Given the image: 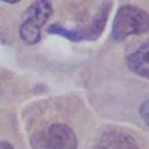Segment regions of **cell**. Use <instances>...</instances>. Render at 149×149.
<instances>
[{
    "label": "cell",
    "instance_id": "1",
    "mask_svg": "<svg viewBox=\"0 0 149 149\" xmlns=\"http://www.w3.org/2000/svg\"><path fill=\"white\" fill-rule=\"evenodd\" d=\"M149 27L148 14L133 5H124L118 9L116 17L112 24L110 39L115 42H121L133 34L146 33Z\"/></svg>",
    "mask_w": 149,
    "mask_h": 149
},
{
    "label": "cell",
    "instance_id": "2",
    "mask_svg": "<svg viewBox=\"0 0 149 149\" xmlns=\"http://www.w3.org/2000/svg\"><path fill=\"white\" fill-rule=\"evenodd\" d=\"M52 15V5L51 2L37 0L33 2L31 6L22 15V22L19 26V37L24 43L36 45L40 40V30L48 19Z\"/></svg>",
    "mask_w": 149,
    "mask_h": 149
},
{
    "label": "cell",
    "instance_id": "3",
    "mask_svg": "<svg viewBox=\"0 0 149 149\" xmlns=\"http://www.w3.org/2000/svg\"><path fill=\"white\" fill-rule=\"evenodd\" d=\"M110 10V3H103L100 6V9L97 10L95 17L93 18V21L84 29H66L63 26H49L48 31L52 34H60L66 37V39L72 40V42H81V40H95L98 36L102 34L104 24H106V18L109 15Z\"/></svg>",
    "mask_w": 149,
    "mask_h": 149
},
{
    "label": "cell",
    "instance_id": "4",
    "mask_svg": "<svg viewBox=\"0 0 149 149\" xmlns=\"http://www.w3.org/2000/svg\"><path fill=\"white\" fill-rule=\"evenodd\" d=\"M36 149H76L78 139L66 124H52L34 136Z\"/></svg>",
    "mask_w": 149,
    "mask_h": 149
},
{
    "label": "cell",
    "instance_id": "5",
    "mask_svg": "<svg viewBox=\"0 0 149 149\" xmlns=\"http://www.w3.org/2000/svg\"><path fill=\"white\" fill-rule=\"evenodd\" d=\"M95 149H139V143L130 131L110 128L100 136Z\"/></svg>",
    "mask_w": 149,
    "mask_h": 149
},
{
    "label": "cell",
    "instance_id": "6",
    "mask_svg": "<svg viewBox=\"0 0 149 149\" xmlns=\"http://www.w3.org/2000/svg\"><path fill=\"white\" fill-rule=\"evenodd\" d=\"M148 51L149 45L145 42L142 46H139L134 52H131L127 57V66L131 72L143 78H149V63H148Z\"/></svg>",
    "mask_w": 149,
    "mask_h": 149
},
{
    "label": "cell",
    "instance_id": "7",
    "mask_svg": "<svg viewBox=\"0 0 149 149\" xmlns=\"http://www.w3.org/2000/svg\"><path fill=\"white\" fill-rule=\"evenodd\" d=\"M148 107H149V103H148V100H145V102L142 103V106H140V116H142V119L145 121L146 125H148V122H149V118H148Z\"/></svg>",
    "mask_w": 149,
    "mask_h": 149
},
{
    "label": "cell",
    "instance_id": "8",
    "mask_svg": "<svg viewBox=\"0 0 149 149\" xmlns=\"http://www.w3.org/2000/svg\"><path fill=\"white\" fill-rule=\"evenodd\" d=\"M0 149H15V148L12 146L9 142H3V140H0Z\"/></svg>",
    "mask_w": 149,
    "mask_h": 149
}]
</instances>
